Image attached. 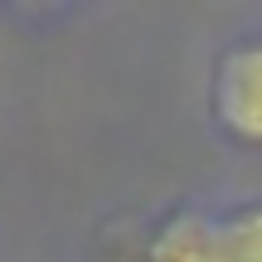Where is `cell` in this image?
Segmentation results:
<instances>
[{"mask_svg":"<svg viewBox=\"0 0 262 262\" xmlns=\"http://www.w3.org/2000/svg\"><path fill=\"white\" fill-rule=\"evenodd\" d=\"M214 117L238 141L262 146V44H238L224 54L214 78Z\"/></svg>","mask_w":262,"mask_h":262,"instance_id":"6da1fadb","label":"cell"},{"mask_svg":"<svg viewBox=\"0 0 262 262\" xmlns=\"http://www.w3.org/2000/svg\"><path fill=\"white\" fill-rule=\"evenodd\" d=\"M219 262H262V204L219 219Z\"/></svg>","mask_w":262,"mask_h":262,"instance_id":"3957f363","label":"cell"},{"mask_svg":"<svg viewBox=\"0 0 262 262\" xmlns=\"http://www.w3.org/2000/svg\"><path fill=\"white\" fill-rule=\"evenodd\" d=\"M150 262H219V219L180 214L150 238Z\"/></svg>","mask_w":262,"mask_h":262,"instance_id":"7a4b0ae2","label":"cell"}]
</instances>
